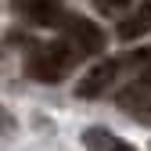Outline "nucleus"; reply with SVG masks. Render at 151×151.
Here are the masks:
<instances>
[{
	"instance_id": "nucleus-6",
	"label": "nucleus",
	"mask_w": 151,
	"mask_h": 151,
	"mask_svg": "<svg viewBox=\"0 0 151 151\" xmlns=\"http://www.w3.org/2000/svg\"><path fill=\"white\" fill-rule=\"evenodd\" d=\"M22 11L36 25H61V18H65L61 0H22Z\"/></svg>"
},
{
	"instance_id": "nucleus-3",
	"label": "nucleus",
	"mask_w": 151,
	"mask_h": 151,
	"mask_svg": "<svg viewBox=\"0 0 151 151\" xmlns=\"http://www.w3.org/2000/svg\"><path fill=\"white\" fill-rule=\"evenodd\" d=\"M119 68H122L119 58H104L97 65H90L83 72V79L76 83V93H79L83 101H93V97H101V93H108L111 83H115V76H119Z\"/></svg>"
},
{
	"instance_id": "nucleus-7",
	"label": "nucleus",
	"mask_w": 151,
	"mask_h": 151,
	"mask_svg": "<svg viewBox=\"0 0 151 151\" xmlns=\"http://www.w3.org/2000/svg\"><path fill=\"white\" fill-rule=\"evenodd\" d=\"M83 144H86V151H137L129 140L115 137V133H111V129H104V126H90V129H83Z\"/></svg>"
},
{
	"instance_id": "nucleus-4",
	"label": "nucleus",
	"mask_w": 151,
	"mask_h": 151,
	"mask_svg": "<svg viewBox=\"0 0 151 151\" xmlns=\"http://www.w3.org/2000/svg\"><path fill=\"white\" fill-rule=\"evenodd\" d=\"M115 104L137 119H151V79H133L115 93Z\"/></svg>"
},
{
	"instance_id": "nucleus-8",
	"label": "nucleus",
	"mask_w": 151,
	"mask_h": 151,
	"mask_svg": "<svg viewBox=\"0 0 151 151\" xmlns=\"http://www.w3.org/2000/svg\"><path fill=\"white\" fill-rule=\"evenodd\" d=\"M126 68H133V79H151V47L133 50L129 58H122Z\"/></svg>"
},
{
	"instance_id": "nucleus-9",
	"label": "nucleus",
	"mask_w": 151,
	"mask_h": 151,
	"mask_svg": "<svg viewBox=\"0 0 151 151\" xmlns=\"http://www.w3.org/2000/svg\"><path fill=\"white\" fill-rule=\"evenodd\" d=\"M133 0H93V7H97L101 14H119V11H126Z\"/></svg>"
},
{
	"instance_id": "nucleus-1",
	"label": "nucleus",
	"mask_w": 151,
	"mask_h": 151,
	"mask_svg": "<svg viewBox=\"0 0 151 151\" xmlns=\"http://www.w3.org/2000/svg\"><path fill=\"white\" fill-rule=\"evenodd\" d=\"M76 61H79V54H76L65 40H50V43L32 47V54L25 58V72L36 83H61L76 68Z\"/></svg>"
},
{
	"instance_id": "nucleus-2",
	"label": "nucleus",
	"mask_w": 151,
	"mask_h": 151,
	"mask_svg": "<svg viewBox=\"0 0 151 151\" xmlns=\"http://www.w3.org/2000/svg\"><path fill=\"white\" fill-rule=\"evenodd\" d=\"M58 32H61V40L79 54V58H93V54H101L104 50V32L90 22V18H83V14H68L65 11V18H61V25H58Z\"/></svg>"
},
{
	"instance_id": "nucleus-5",
	"label": "nucleus",
	"mask_w": 151,
	"mask_h": 151,
	"mask_svg": "<svg viewBox=\"0 0 151 151\" xmlns=\"http://www.w3.org/2000/svg\"><path fill=\"white\" fill-rule=\"evenodd\" d=\"M147 32H151V0H140V4L119 22L115 36L122 43H133V40H140V36H147Z\"/></svg>"
}]
</instances>
